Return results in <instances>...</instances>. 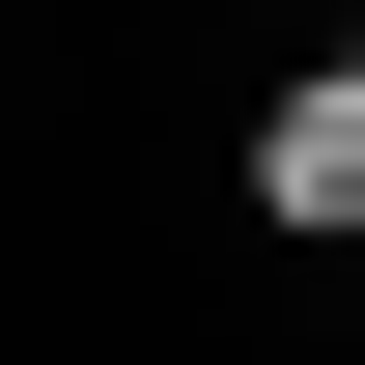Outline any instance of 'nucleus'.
<instances>
[{
	"instance_id": "nucleus-1",
	"label": "nucleus",
	"mask_w": 365,
	"mask_h": 365,
	"mask_svg": "<svg viewBox=\"0 0 365 365\" xmlns=\"http://www.w3.org/2000/svg\"><path fill=\"white\" fill-rule=\"evenodd\" d=\"M253 225H281V253H365V56L253 85Z\"/></svg>"
}]
</instances>
